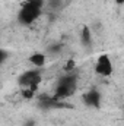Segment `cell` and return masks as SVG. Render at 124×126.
Here are the masks:
<instances>
[{
  "mask_svg": "<svg viewBox=\"0 0 124 126\" xmlns=\"http://www.w3.org/2000/svg\"><path fill=\"white\" fill-rule=\"evenodd\" d=\"M80 38H82V43H83V46L89 47V46L92 44V35H91V30H89L88 27H83Z\"/></svg>",
  "mask_w": 124,
  "mask_h": 126,
  "instance_id": "obj_7",
  "label": "cell"
},
{
  "mask_svg": "<svg viewBox=\"0 0 124 126\" xmlns=\"http://www.w3.org/2000/svg\"><path fill=\"white\" fill-rule=\"evenodd\" d=\"M76 67V63L74 60H69V62L66 63V66H64V70L67 72V73H70V72H73V69Z\"/></svg>",
  "mask_w": 124,
  "mask_h": 126,
  "instance_id": "obj_8",
  "label": "cell"
},
{
  "mask_svg": "<svg viewBox=\"0 0 124 126\" xmlns=\"http://www.w3.org/2000/svg\"><path fill=\"white\" fill-rule=\"evenodd\" d=\"M117 4H124V0H114Z\"/></svg>",
  "mask_w": 124,
  "mask_h": 126,
  "instance_id": "obj_9",
  "label": "cell"
},
{
  "mask_svg": "<svg viewBox=\"0 0 124 126\" xmlns=\"http://www.w3.org/2000/svg\"><path fill=\"white\" fill-rule=\"evenodd\" d=\"M114 72V66H112V60L108 54H101L98 56L96 62H95V73L99 76H111Z\"/></svg>",
  "mask_w": 124,
  "mask_h": 126,
  "instance_id": "obj_4",
  "label": "cell"
},
{
  "mask_svg": "<svg viewBox=\"0 0 124 126\" xmlns=\"http://www.w3.org/2000/svg\"><path fill=\"white\" fill-rule=\"evenodd\" d=\"M42 7H44V0H26L18 13L19 24L22 25L34 24L42 13Z\"/></svg>",
  "mask_w": 124,
  "mask_h": 126,
  "instance_id": "obj_1",
  "label": "cell"
},
{
  "mask_svg": "<svg viewBox=\"0 0 124 126\" xmlns=\"http://www.w3.org/2000/svg\"><path fill=\"white\" fill-rule=\"evenodd\" d=\"M83 101H85V104L89 106V107L99 109V107H101L102 97H101V94H99L98 90H91V91H88L86 94L83 95Z\"/></svg>",
  "mask_w": 124,
  "mask_h": 126,
  "instance_id": "obj_5",
  "label": "cell"
},
{
  "mask_svg": "<svg viewBox=\"0 0 124 126\" xmlns=\"http://www.w3.org/2000/svg\"><path fill=\"white\" fill-rule=\"evenodd\" d=\"M41 81H42L41 72L37 70V69H35V70H28V72L22 73V75L18 78L19 87H22V88H32V90H35V91H37L38 85L41 84Z\"/></svg>",
  "mask_w": 124,
  "mask_h": 126,
  "instance_id": "obj_3",
  "label": "cell"
},
{
  "mask_svg": "<svg viewBox=\"0 0 124 126\" xmlns=\"http://www.w3.org/2000/svg\"><path fill=\"white\" fill-rule=\"evenodd\" d=\"M28 60H29V63H31L32 66H35V69H41V67L45 66L47 57H45L44 53H34V54H31L28 57Z\"/></svg>",
  "mask_w": 124,
  "mask_h": 126,
  "instance_id": "obj_6",
  "label": "cell"
},
{
  "mask_svg": "<svg viewBox=\"0 0 124 126\" xmlns=\"http://www.w3.org/2000/svg\"><path fill=\"white\" fill-rule=\"evenodd\" d=\"M76 85H77V78H76V75H73L72 72H70V73L66 72V75H63L62 78L59 79V84H57V87H56V91H54V95H53V97H54L57 101L64 100V98L73 95V93L76 91Z\"/></svg>",
  "mask_w": 124,
  "mask_h": 126,
  "instance_id": "obj_2",
  "label": "cell"
}]
</instances>
